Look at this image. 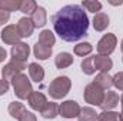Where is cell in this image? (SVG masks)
Wrapping results in <instances>:
<instances>
[{
	"label": "cell",
	"mask_w": 123,
	"mask_h": 121,
	"mask_svg": "<svg viewBox=\"0 0 123 121\" xmlns=\"http://www.w3.org/2000/svg\"><path fill=\"white\" fill-rule=\"evenodd\" d=\"M55 31L64 41H77L86 36L89 29V19L82 6L67 4L56 11L52 17Z\"/></svg>",
	"instance_id": "1"
},
{
	"label": "cell",
	"mask_w": 123,
	"mask_h": 121,
	"mask_svg": "<svg viewBox=\"0 0 123 121\" xmlns=\"http://www.w3.org/2000/svg\"><path fill=\"white\" fill-rule=\"evenodd\" d=\"M70 87V81L67 77H59L56 78L52 86H50V94L55 97V98H62L63 95H66V93Z\"/></svg>",
	"instance_id": "2"
},
{
	"label": "cell",
	"mask_w": 123,
	"mask_h": 121,
	"mask_svg": "<svg viewBox=\"0 0 123 121\" xmlns=\"http://www.w3.org/2000/svg\"><path fill=\"white\" fill-rule=\"evenodd\" d=\"M13 84H14V88H16V94L20 97V98H26L29 94H30V84L27 81V77L25 76H17L14 77L13 80Z\"/></svg>",
	"instance_id": "3"
},
{
	"label": "cell",
	"mask_w": 123,
	"mask_h": 121,
	"mask_svg": "<svg viewBox=\"0 0 123 121\" xmlns=\"http://www.w3.org/2000/svg\"><path fill=\"white\" fill-rule=\"evenodd\" d=\"M116 46V37L113 34H106L100 41H99V46H97V50L100 54H109L113 51Z\"/></svg>",
	"instance_id": "4"
},
{
	"label": "cell",
	"mask_w": 123,
	"mask_h": 121,
	"mask_svg": "<svg viewBox=\"0 0 123 121\" xmlns=\"http://www.w3.org/2000/svg\"><path fill=\"white\" fill-rule=\"evenodd\" d=\"M85 98L90 103V104H102L103 101V94L99 87H96V84H90L86 91H85Z\"/></svg>",
	"instance_id": "5"
},
{
	"label": "cell",
	"mask_w": 123,
	"mask_h": 121,
	"mask_svg": "<svg viewBox=\"0 0 123 121\" xmlns=\"http://www.w3.org/2000/svg\"><path fill=\"white\" fill-rule=\"evenodd\" d=\"M20 33L17 30V27L16 26H7L4 30L1 31V38L6 41V43H9V44H13V43H16V41H19L20 40Z\"/></svg>",
	"instance_id": "6"
},
{
	"label": "cell",
	"mask_w": 123,
	"mask_h": 121,
	"mask_svg": "<svg viewBox=\"0 0 123 121\" xmlns=\"http://www.w3.org/2000/svg\"><path fill=\"white\" fill-rule=\"evenodd\" d=\"M60 114L63 117H74L79 114V105L74 101H66L62 104Z\"/></svg>",
	"instance_id": "7"
},
{
	"label": "cell",
	"mask_w": 123,
	"mask_h": 121,
	"mask_svg": "<svg viewBox=\"0 0 123 121\" xmlns=\"http://www.w3.org/2000/svg\"><path fill=\"white\" fill-rule=\"evenodd\" d=\"M33 29H34V26H33V23H31L30 19L23 17V19L19 20L17 30H19V33H20L22 37H29V36L31 34V31H33Z\"/></svg>",
	"instance_id": "8"
},
{
	"label": "cell",
	"mask_w": 123,
	"mask_h": 121,
	"mask_svg": "<svg viewBox=\"0 0 123 121\" xmlns=\"http://www.w3.org/2000/svg\"><path fill=\"white\" fill-rule=\"evenodd\" d=\"M31 23H33L34 27H42V26H44V23H46V10H44L43 7H39V6H37V9H36L34 13L31 14Z\"/></svg>",
	"instance_id": "9"
},
{
	"label": "cell",
	"mask_w": 123,
	"mask_h": 121,
	"mask_svg": "<svg viewBox=\"0 0 123 121\" xmlns=\"http://www.w3.org/2000/svg\"><path fill=\"white\" fill-rule=\"evenodd\" d=\"M12 54L16 61H23L29 56V47L26 44H17L12 49Z\"/></svg>",
	"instance_id": "10"
},
{
	"label": "cell",
	"mask_w": 123,
	"mask_h": 121,
	"mask_svg": "<svg viewBox=\"0 0 123 121\" xmlns=\"http://www.w3.org/2000/svg\"><path fill=\"white\" fill-rule=\"evenodd\" d=\"M93 26H94L96 30H99V31L105 30L109 26V17L105 13H97L94 16V19H93Z\"/></svg>",
	"instance_id": "11"
},
{
	"label": "cell",
	"mask_w": 123,
	"mask_h": 121,
	"mask_svg": "<svg viewBox=\"0 0 123 121\" xmlns=\"http://www.w3.org/2000/svg\"><path fill=\"white\" fill-rule=\"evenodd\" d=\"M46 103V98L40 93H33L30 95V105L34 110H43V105Z\"/></svg>",
	"instance_id": "12"
},
{
	"label": "cell",
	"mask_w": 123,
	"mask_h": 121,
	"mask_svg": "<svg viewBox=\"0 0 123 121\" xmlns=\"http://www.w3.org/2000/svg\"><path fill=\"white\" fill-rule=\"evenodd\" d=\"M20 4H22V1H19V0H0V9L7 11V13L19 10Z\"/></svg>",
	"instance_id": "13"
},
{
	"label": "cell",
	"mask_w": 123,
	"mask_h": 121,
	"mask_svg": "<svg viewBox=\"0 0 123 121\" xmlns=\"http://www.w3.org/2000/svg\"><path fill=\"white\" fill-rule=\"evenodd\" d=\"M23 68V64L20 63V61H13L12 64H9L6 68H3V77L4 78H10V77H13L14 76V71L17 73L19 70H22Z\"/></svg>",
	"instance_id": "14"
},
{
	"label": "cell",
	"mask_w": 123,
	"mask_h": 121,
	"mask_svg": "<svg viewBox=\"0 0 123 121\" xmlns=\"http://www.w3.org/2000/svg\"><path fill=\"white\" fill-rule=\"evenodd\" d=\"M50 53H52V49H50V47H46V46H43V44H40V43H37V44L34 46V54H36L37 59L44 60V59H47V57L50 56Z\"/></svg>",
	"instance_id": "15"
},
{
	"label": "cell",
	"mask_w": 123,
	"mask_h": 121,
	"mask_svg": "<svg viewBox=\"0 0 123 121\" xmlns=\"http://www.w3.org/2000/svg\"><path fill=\"white\" fill-rule=\"evenodd\" d=\"M36 9H37V3H36V1H33V0H26V1H22L19 10H20L22 13H26V14H33Z\"/></svg>",
	"instance_id": "16"
},
{
	"label": "cell",
	"mask_w": 123,
	"mask_h": 121,
	"mask_svg": "<svg viewBox=\"0 0 123 121\" xmlns=\"http://www.w3.org/2000/svg\"><path fill=\"white\" fill-rule=\"evenodd\" d=\"M72 61H73V57H72L70 54L62 53V54H59V56L56 57V66H57L59 68H63V67H67L69 64H72Z\"/></svg>",
	"instance_id": "17"
},
{
	"label": "cell",
	"mask_w": 123,
	"mask_h": 121,
	"mask_svg": "<svg viewBox=\"0 0 123 121\" xmlns=\"http://www.w3.org/2000/svg\"><path fill=\"white\" fill-rule=\"evenodd\" d=\"M53 43H55V36L50 33V30L42 31V34H40V44H43V46L52 49V44H53Z\"/></svg>",
	"instance_id": "18"
},
{
	"label": "cell",
	"mask_w": 123,
	"mask_h": 121,
	"mask_svg": "<svg viewBox=\"0 0 123 121\" xmlns=\"http://www.w3.org/2000/svg\"><path fill=\"white\" fill-rule=\"evenodd\" d=\"M96 68H99V70H103V71H106V70H109L110 67H112V61L109 60L107 57H102V56H97L96 59Z\"/></svg>",
	"instance_id": "19"
},
{
	"label": "cell",
	"mask_w": 123,
	"mask_h": 121,
	"mask_svg": "<svg viewBox=\"0 0 123 121\" xmlns=\"http://www.w3.org/2000/svg\"><path fill=\"white\" fill-rule=\"evenodd\" d=\"M29 71H30V76L34 81H42V78H43V70H42L40 66H37V64L33 63V64H30Z\"/></svg>",
	"instance_id": "20"
},
{
	"label": "cell",
	"mask_w": 123,
	"mask_h": 121,
	"mask_svg": "<svg viewBox=\"0 0 123 121\" xmlns=\"http://www.w3.org/2000/svg\"><path fill=\"white\" fill-rule=\"evenodd\" d=\"M116 104H117V95H116L115 93H107L105 101H103L100 105H102L103 108H112V107H115Z\"/></svg>",
	"instance_id": "21"
},
{
	"label": "cell",
	"mask_w": 123,
	"mask_h": 121,
	"mask_svg": "<svg viewBox=\"0 0 123 121\" xmlns=\"http://www.w3.org/2000/svg\"><path fill=\"white\" fill-rule=\"evenodd\" d=\"M42 113H43V117H46V118H53V117L57 114V105L53 104V103H50V104L46 105V108L42 110Z\"/></svg>",
	"instance_id": "22"
},
{
	"label": "cell",
	"mask_w": 123,
	"mask_h": 121,
	"mask_svg": "<svg viewBox=\"0 0 123 121\" xmlns=\"http://www.w3.org/2000/svg\"><path fill=\"white\" fill-rule=\"evenodd\" d=\"M82 6L85 7V9H87L89 11H99L100 9H102V3L100 1H96V0H83L82 1Z\"/></svg>",
	"instance_id": "23"
},
{
	"label": "cell",
	"mask_w": 123,
	"mask_h": 121,
	"mask_svg": "<svg viewBox=\"0 0 123 121\" xmlns=\"http://www.w3.org/2000/svg\"><path fill=\"white\" fill-rule=\"evenodd\" d=\"M74 51H76V54H79V56H85V54H89V53L92 51V46H90L89 43H80L79 46H76Z\"/></svg>",
	"instance_id": "24"
},
{
	"label": "cell",
	"mask_w": 123,
	"mask_h": 121,
	"mask_svg": "<svg viewBox=\"0 0 123 121\" xmlns=\"http://www.w3.org/2000/svg\"><path fill=\"white\" fill-rule=\"evenodd\" d=\"M94 118H96V113L93 110H90V108H83L82 116L79 117L80 121H93Z\"/></svg>",
	"instance_id": "25"
},
{
	"label": "cell",
	"mask_w": 123,
	"mask_h": 121,
	"mask_svg": "<svg viewBox=\"0 0 123 121\" xmlns=\"http://www.w3.org/2000/svg\"><path fill=\"white\" fill-rule=\"evenodd\" d=\"M99 121H119V116L116 113H103L99 117Z\"/></svg>",
	"instance_id": "26"
},
{
	"label": "cell",
	"mask_w": 123,
	"mask_h": 121,
	"mask_svg": "<svg viewBox=\"0 0 123 121\" xmlns=\"http://www.w3.org/2000/svg\"><path fill=\"white\" fill-rule=\"evenodd\" d=\"M23 110H25V108H23L22 104H12V105H10V114H12L13 117H20L19 113H20V111L23 113Z\"/></svg>",
	"instance_id": "27"
},
{
	"label": "cell",
	"mask_w": 123,
	"mask_h": 121,
	"mask_svg": "<svg viewBox=\"0 0 123 121\" xmlns=\"http://www.w3.org/2000/svg\"><path fill=\"white\" fill-rule=\"evenodd\" d=\"M110 80H112V78H110V77H107L106 74H100V76L97 77V80H96V81H97L99 84H102L103 87H109V86L112 84V81H110Z\"/></svg>",
	"instance_id": "28"
},
{
	"label": "cell",
	"mask_w": 123,
	"mask_h": 121,
	"mask_svg": "<svg viewBox=\"0 0 123 121\" xmlns=\"http://www.w3.org/2000/svg\"><path fill=\"white\" fill-rule=\"evenodd\" d=\"M93 57H89L87 60H85L83 63H82V67H83V71L85 73H87V74H92L93 71H94V68H93L92 66H90V63H92Z\"/></svg>",
	"instance_id": "29"
},
{
	"label": "cell",
	"mask_w": 123,
	"mask_h": 121,
	"mask_svg": "<svg viewBox=\"0 0 123 121\" xmlns=\"http://www.w3.org/2000/svg\"><path fill=\"white\" fill-rule=\"evenodd\" d=\"M115 84H116V87H119L120 90H123V73L117 74L115 77Z\"/></svg>",
	"instance_id": "30"
},
{
	"label": "cell",
	"mask_w": 123,
	"mask_h": 121,
	"mask_svg": "<svg viewBox=\"0 0 123 121\" xmlns=\"http://www.w3.org/2000/svg\"><path fill=\"white\" fill-rule=\"evenodd\" d=\"M7 20H9V13L0 9V24H3V23H6Z\"/></svg>",
	"instance_id": "31"
},
{
	"label": "cell",
	"mask_w": 123,
	"mask_h": 121,
	"mask_svg": "<svg viewBox=\"0 0 123 121\" xmlns=\"http://www.w3.org/2000/svg\"><path fill=\"white\" fill-rule=\"evenodd\" d=\"M20 121H36V118L30 113H23V116L20 117Z\"/></svg>",
	"instance_id": "32"
},
{
	"label": "cell",
	"mask_w": 123,
	"mask_h": 121,
	"mask_svg": "<svg viewBox=\"0 0 123 121\" xmlns=\"http://www.w3.org/2000/svg\"><path fill=\"white\" fill-rule=\"evenodd\" d=\"M9 88V86H7V83L3 80V81H0V94H3V93H6Z\"/></svg>",
	"instance_id": "33"
},
{
	"label": "cell",
	"mask_w": 123,
	"mask_h": 121,
	"mask_svg": "<svg viewBox=\"0 0 123 121\" xmlns=\"http://www.w3.org/2000/svg\"><path fill=\"white\" fill-rule=\"evenodd\" d=\"M4 57H6V51H4V50H3V49H0V61L3 60V59H4Z\"/></svg>",
	"instance_id": "34"
},
{
	"label": "cell",
	"mask_w": 123,
	"mask_h": 121,
	"mask_svg": "<svg viewBox=\"0 0 123 121\" xmlns=\"http://www.w3.org/2000/svg\"><path fill=\"white\" fill-rule=\"evenodd\" d=\"M110 3L115 4V6H116V4H123V0H120V1H110Z\"/></svg>",
	"instance_id": "35"
},
{
	"label": "cell",
	"mask_w": 123,
	"mask_h": 121,
	"mask_svg": "<svg viewBox=\"0 0 123 121\" xmlns=\"http://www.w3.org/2000/svg\"><path fill=\"white\" fill-rule=\"evenodd\" d=\"M122 50H123V41H122Z\"/></svg>",
	"instance_id": "36"
},
{
	"label": "cell",
	"mask_w": 123,
	"mask_h": 121,
	"mask_svg": "<svg viewBox=\"0 0 123 121\" xmlns=\"http://www.w3.org/2000/svg\"><path fill=\"white\" fill-rule=\"evenodd\" d=\"M122 121H123V114H122Z\"/></svg>",
	"instance_id": "37"
}]
</instances>
